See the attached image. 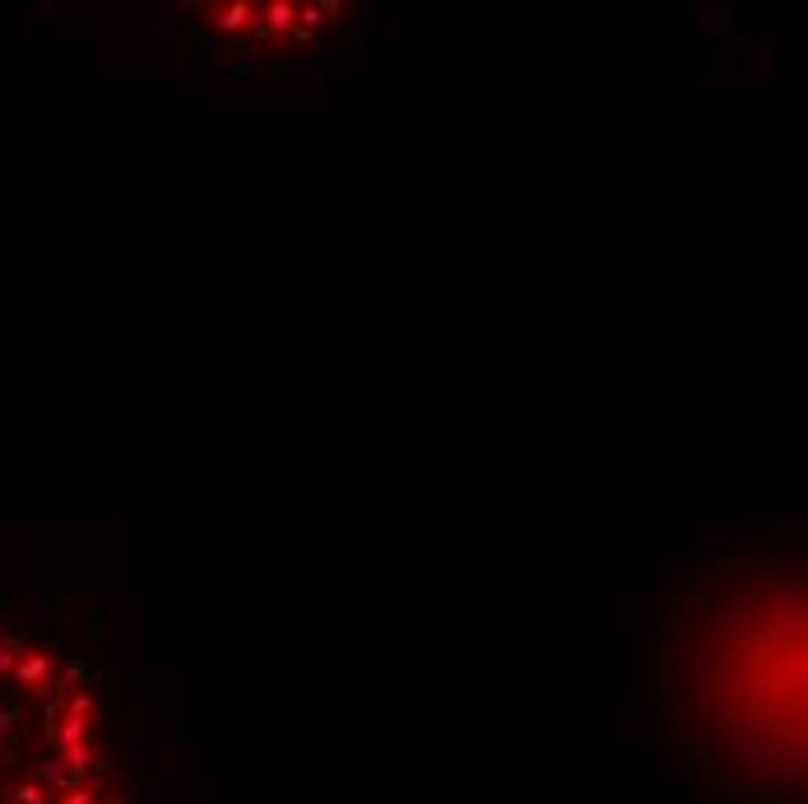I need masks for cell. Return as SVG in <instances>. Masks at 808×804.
Listing matches in <instances>:
<instances>
[{
  "label": "cell",
  "instance_id": "6da1fadb",
  "mask_svg": "<svg viewBox=\"0 0 808 804\" xmlns=\"http://www.w3.org/2000/svg\"><path fill=\"white\" fill-rule=\"evenodd\" d=\"M348 10L339 0H233V5H196L191 38L209 47L251 51L260 61L307 57L344 29Z\"/></svg>",
  "mask_w": 808,
  "mask_h": 804
}]
</instances>
